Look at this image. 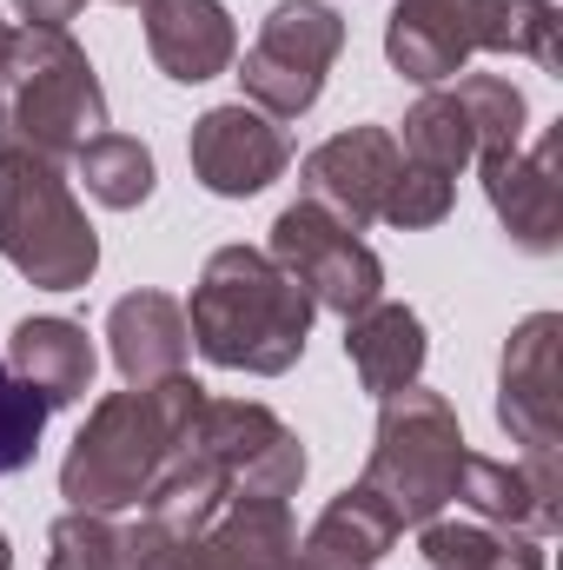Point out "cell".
<instances>
[{"mask_svg":"<svg viewBox=\"0 0 563 570\" xmlns=\"http://www.w3.org/2000/svg\"><path fill=\"white\" fill-rule=\"evenodd\" d=\"M312 318L318 305L305 298V285L259 246H219L186 305L199 358H213L219 372H253V379H279L305 358Z\"/></svg>","mask_w":563,"mask_h":570,"instance_id":"obj_1","label":"cell"},{"mask_svg":"<svg viewBox=\"0 0 563 570\" xmlns=\"http://www.w3.org/2000/svg\"><path fill=\"white\" fill-rule=\"evenodd\" d=\"M206 405V385L199 379H159V385H127V392H107L87 425L73 438L67 464H60V498L73 511H134L152 478L166 471V458L179 451V438L192 431Z\"/></svg>","mask_w":563,"mask_h":570,"instance_id":"obj_2","label":"cell"},{"mask_svg":"<svg viewBox=\"0 0 563 570\" xmlns=\"http://www.w3.org/2000/svg\"><path fill=\"white\" fill-rule=\"evenodd\" d=\"M0 87H7V120H0L7 146L47 153V159H73L87 140L107 134V94H100V73H93L87 47L73 33L7 27Z\"/></svg>","mask_w":563,"mask_h":570,"instance_id":"obj_3","label":"cell"},{"mask_svg":"<svg viewBox=\"0 0 563 570\" xmlns=\"http://www.w3.org/2000/svg\"><path fill=\"white\" fill-rule=\"evenodd\" d=\"M0 259L40 292H80L100 273V233L87 226L60 159L0 146Z\"/></svg>","mask_w":563,"mask_h":570,"instance_id":"obj_4","label":"cell"},{"mask_svg":"<svg viewBox=\"0 0 563 570\" xmlns=\"http://www.w3.org/2000/svg\"><path fill=\"white\" fill-rule=\"evenodd\" d=\"M464 425L451 412L444 392L405 385L392 399H378V431H372V458H365V491L405 524H431L451 498H457V471H464Z\"/></svg>","mask_w":563,"mask_h":570,"instance_id":"obj_5","label":"cell"},{"mask_svg":"<svg viewBox=\"0 0 563 570\" xmlns=\"http://www.w3.org/2000/svg\"><path fill=\"white\" fill-rule=\"evenodd\" d=\"M338 53H345V13L332 0H279L239 60L246 107H259L273 120L312 114Z\"/></svg>","mask_w":563,"mask_h":570,"instance_id":"obj_6","label":"cell"},{"mask_svg":"<svg viewBox=\"0 0 563 570\" xmlns=\"http://www.w3.org/2000/svg\"><path fill=\"white\" fill-rule=\"evenodd\" d=\"M266 253L305 285V298L318 312L358 318L365 305L385 298V259L352 226H338L325 206H312V199H292L279 219H273V246Z\"/></svg>","mask_w":563,"mask_h":570,"instance_id":"obj_7","label":"cell"},{"mask_svg":"<svg viewBox=\"0 0 563 570\" xmlns=\"http://www.w3.org/2000/svg\"><path fill=\"white\" fill-rule=\"evenodd\" d=\"M186 444L206 451L226 471L233 498H292L305 484V444H298V431L285 425L273 405H259V399H213L206 392Z\"/></svg>","mask_w":563,"mask_h":570,"instance_id":"obj_8","label":"cell"},{"mask_svg":"<svg viewBox=\"0 0 563 570\" xmlns=\"http://www.w3.org/2000/svg\"><path fill=\"white\" fill-rule=\"evenodd\" d=\"M557 345H563L557 312H531V318L504 338V365H497V425L511 431V444H524V451H563Z\"/></svg>","mask_w":563,"mask_h":570,"instance_id":"obj_9","label":"cell"},{"mask_svg":"<svg viewBox=\"0 0 563 570\" xmlns=\"http://www.w3.org/2000/svg\"><path fill=\"white\" fill-rule=\"evenodd\" d=\"M186 159H192V173H199L206 193H219V199H253V193H266L273 179H285L292 140H285V127L273 114L233 100V107H206V114L192 120Z\"/></svg>","mask_w":563,"mask_h":570,"instance_id":"obj_10","label":"cell"},{"mask_svg":"<svg viewBox=\"0 0 563 570\" xmlns=\"http://www.w3.org/2000/svg\"><path fill=\"white\" fill-rule=\"evenodd\" d=\"M405 153L392 140V127H345L332 140H318L298 166V199L325 206L338 226H372L385 213V193L398 179Z\"/></svg>","mask_w":563,"mask_h":570,"instance_id":"obj_11","label":"cell"},{"mask_svg":"<svg viewBox=\"0 0 563 570\" xmlns=\"http://www.w3.org/2000/svg\"><path fill=\"white\" fill-rule=\"evenodd\" d=\"M451 504H464L484 524L551 538L563 524V451H524V458H477V451H464Z\"/></svg>","mask_w":563,"mask_h":570,"instance_id":"obj_12","label":"cell"},{"mask_svg":"<svg viewBox=\"0 0 563 570\" xmlns=\"http://www.w3.org/2000/svg\"><path fill=\"white\" fill-rule=\"evenodd\" d=\"M557 146H563V134L551 127L537 146H517V153H491V159H477V166H484L491 213H497V219H504V233H511L524 253H537V259L563 246Z\"/></svg>","mask_w":563,"mask_h":570,"instance_id":"obj_13","label":"cell"},{"mask_svg":"<svg viewBox=\"0 0 563 570\" xmlns=\"http://www.w3.org/2000/svg\"><path fill=\"white\" fill-rule=\"evenodd\" d=\"M140 20L152 67L179 87H206V80L233 73V60H239V27H233L226 0H146Z\"/></svg>","mask_w":563,"mask_h":570,"instance_id":"obj_14","label":"cell"},{"mask_svg":"<svg viewBox=\"0 0 563 570\" xmlns=\"http://www.w3.org/2000/svg\"><path fill=\"white\" fill-rule=\"evenodd\" d=\"M471 53H524L544 73H563V13L551 0H418Z\"/></svg>","mask_w":563,"mask_h":570,"instance_id":"obj_15","label":"cell"},{"mask_svg":"<svg viewBox=\"0 0 563 570\" xmlns=\"http://www.w3.org/2000/svg\"><path fill=\"white\" fill-rule=\"evenodd\" d=\"M107 352L120 365V379L140 392L159 379H179L186 358H192V325H186V305L166 298V292H127L113 312H107Z\"/></svg>","mask_w":563,"mask_h":570,"instance_id":"obj_16","label":"cell"},{"mask_svg":"<svg viewBox=\"0 0 563 570\" xmlns=\"http://www.w3.org/2000/svg\"><path fill=\"white\" fill-rule=\"evenodd\" d=\"M298 524L285 498H226L219 518L192 538L199 570H292Z\"/></svg>","mask_w":563,"mask_h":570,"instance_id":"obj_17","label":"cell"},{"mask_svg":"<svg viewBox=\"0 0 563 570\" xmlns=\"http://www.w3.org/2000/svg\"><path fill=\"white\" fill-rule=\"evenodd\" d=\"M7 365H13V379H27V385L60 412V405H80V399L93 392V365H100V358H93L87 325L40 312V318H20V325H13Z\"/></svg>","mask_w":563,"mask_h":570,"instance_id":"obj_18","label":"cell"},{"mask_svg":"<svg viewBox=\"0 0 563 570\" xmlns=\"http://www.w3.org/2000/svg\"><path fill=\"white\" fill-rule=\"evenodd\" d=\"M392 544H398V518L365 484H345L318 511V524L298 538V558L292 564L298 570H378Z\"/></svg>","mask_w":563,"mask_h":570,"instance_id":"obj_19","label":"cell"},{"mask_svg":"<svg viewBox=\"0 0 563 570\" xmlns=\"http://www.w3.org/2000/svg\"><path fill=\"white\" fill-rule=\"evenodd\" d=\"M424 352H431V338H424V318L412 305L378 298L358 318H345V358H352V372L372 399H392V392L418 385Z\"/></svg>","mask_w":563,"mask_h":570,"instance_id":"obj_20","label":"cell"},{"mask_svg":"<svg viewBox=\"0 0 563 570\" xmlns=\"http://www.w3.org/2000/svg\"><path fill=\"white\" fill-rule=\"evenodd\" d=\"M418 558L431 570H544V538L437 511L431 524H418Z\"/></svg>","mask_w":563,"mask_h":570,"instance_id":"obj_21","label":"cell"},{"mask_svg":"<svg viewBox=\"0 0 563 570\" xmlns=\"http://www.w3.org/2000/svg\"><path fill=\"white\" fill-rule=\"evenodd\" d=\"M73 179H80L107 213H134V206L152 199L159 166H152V153H146L134 134H100V140H87L73 153Z\"/></svg>","mask_w":563,"mask_h":570,"instance_id":"obj_22","label":"cell"},{"mask_svg":"<svg viewBox=\"0 0 563 570\" xmlns=\"http://www.w3.org/2000/svg\"><path fill=\"white\" fill-rule=\"evenodd\" d=\"M398 153H405V159H418V166L451 173V179L477 159V134H471V120H464V107H457V94H451V87L418 94V107L405 114V146H398Z\"/></svg>","mask_w":563,"mask_h":570,"instance_id":"obj_23","label":"cell"},{"mask_svg":"<svg viewBox=\"0 0 563 570\" xmlns=\"http://www.w3.org/2000/svg\"><path fill=\"white\" fill-rule=\"evenodd\" d=\"M451 94H457V107H464V120H471V134H477V159L524 146V127H531L524 87H511L504 73H464Z\"/></svg>","mask_w":563,"mask_h":570,"instance_id":"obj_24","label":"cell"},{"mask_svg":"<svg viewBox=\"0 0 563 570\" xmlns=\"http://www.w3.org/2000/svg\"><path fill=\"white\" fill-rule=\"evenodd\" d=\"M451 206H457V179L437 173V166L405 159L398 179H392V193H385V213H378V219L398 226V233H424V226H444Z\"/></svg>","mask_w":563,"mask_h":570,"instance_id":"obj_25","label":"cell"},{"mask_svg":"<svg viewBox=\"0 0 563 570\" xmlns=\"http://www.w3.org/2000/svg\"><path fill=\"white\" fill-rule=\"evenodd\" d=\"M47 419H53V405H47L27 379H13V365L0 358V478H13V471L33 464Z\"/></svg>","mask_w":563,"mask_h":570,"instance_id":"obj_26","label":"cell"},{"mask_svg":"<svg viewBox=\"0 0 563 570\" xmlns=\"http://www.w3.org/2000/svg\"><path fill=\"white\" fill-rule=\"evenodd\" d=\"M47 570H120V524L107 511H67L47 531Z\"/></svg>","mask_w":563,"mask_h":570,"instance_id":"obj_27","label":"cell"},{"mask_svg":"<svg viewBox=\"0 0 563 570\" xmlns=\"http://www.w3.org/2000/svg\"><path fill=\"white\" fill-rule=\"evenodd\" d=\"M120 570H199L192 564V538H172L159 524H127L120 531Z\"/></svg>","mask_w":563,"mask_h":570,"instance_id":"obj_28","label":"cell"},{"mask_svg":"<svg viewBox=\"0 0 563 570\" xmlns=\"http://www.w3.org/2000/svg\"><path fill=\"white\" fill-rule=\"evenodd\" d=\"M80 7L87 0H13L20 27H53V33H67V20H80Z\"/></svg>","mask_w":563,"mask_h":570,"instance_id":"obj_29","label":"cell"},{"mask_svg":"<svg viewBox=\"0 0 563 570\" xmlns=\"http://www.w3.org/2000/svg\"><path fill=\"white\" fill-rule=\"evenodd\" d=\"M0 570H13V544L7 538H0Z\"/></svg>","mask_w":563,"mask_h":570,"instance_id":"obj_30","label":"cell"},{"mask_svg":"<svg viewBox=\"0 0 563 570\" xmlns=\"http://www.w3.org/2000/svg\"><path fill=\"white\" fill-rule=\"evenodd\" d=\"M0 47H7V27H0ZM0 120H7V87H0Z\"/></svg>","mask_w":563,"mask_h":570,"instance_id":"obj_31","label":"cell"},{"mask_svg":"<svg viewBox=\"0 0 563 570\" xmlns=\"http://www.w3.org/2000/svg\"><path fill=\"white\" fill-rule=\"evenodd\" d=\"M113 7H146V0H113Z\"/></svg>","mask_w":563,"mask_h":570,"instance_id":"obj_32","label":"cell"},{"mask_svg":"<svg viewBox=\"0 0 563 570\" xmlns=\"http://www.w3.org/2000/svg\"><path fill=\"white\" fill-rule=\"evenodd\" d=\"M0 27H7V20H0Z\"/></svg>","mask_w":563,"mask_h":570,"instance_id":"obj_33","label":"cell"},{"mask_svg":"<svg viewBox=\"0 0 563 570\" xmlns=\"http://www.w3.org/2000/svg\"><path fill=\"white\" fill-rule=\"evenodd\" d=\"M292 570H298V564H292Z\"/></svg>","mask_w":563,"mask_h":570,"instance_id":"obj_34","label":"cell"}]
</instances>
